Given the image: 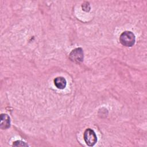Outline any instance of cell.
Returning a JSON list of instances; mask_svg holds the SVG:
<instances>
[{
	"mask_svg": "<svg viewBox=\"0 0 147 147\" xmlns=\"http://www.w3.org/2000/svg\"><path fill=\"white\" fill-rule=\"evenodd\" d=\"M54 84L59 89H64L67 85V81L64 77L59 76L54 79Z\"/></svg>",
	"mask_w": 147,
	"mask_h": 147,
	"instance_id": "5b68a950",
	"label": "cell"
},
{
	"mask_svg": "<svg viewBox=\"0 0 147 147\" xmlns=\"http://www.w3.org/2000/svg\"><path fill=\"white\" fill-rule=\"evenodd\" d=\"M12 146H28V145L26 142L22 141L17 140L13 142Z\"/></svg>",
	"mask_w": 147,
	"mask_h": 147,
	"instance_id": "8992f818",
	"label": "cell"
},
{
	"mask_svg": "<svg viewBox=\"0 0 147 147\" xmlns=\"http://www.w3.org/2000/svg\"><path fill=\"white\" fill-rule=\"evenodd\" d=\"M69 59L75 63H80L83 60V51L81 48H77L73 49L69 55Z\"/></svg>",
	"mask_w": 147,
	"mask_h": 147,
	"instance_id": "3957f363",
	"label": "cell"
},
{
	"mask_svg": "<svg viewBox=\"0 0 147 147\" xmlns=\"http://www.w3.org/2000/svg\"><path fill=\"white\" fill-rule=\"evenodd\" d=\"M83 138L86 144L89 146H94L97 142L96 135L95 131L90 128H88L84 131Z\"/></svg>",
	"mask_w": 147,
	"mask_h": 147,
	"instance_id": "7a4b0ae2",
	"label": "cell"
},
{
	"mask_svg": "<svg viewBox=\"0 0 147 147\" xmlns=\"http://www.w3.org/2000/svg\"><path fill=\"white\" fill-rule=\"evenodd\" d=\"M10 126V119L9 116L6 114H1L0 127L2 129H7Z\"/></svg>",
	"mask_w": 147,
	"mask_h": 147,
	"instance_id": "277c9868",
	"label": "cell"
},
{
	"mask_svg": "<svg viewBox=\"0 0 147 147\" xmlns=\"http://www.w3.org/2000/svg\"><path fill=\"white\" fill-rule=\"evenodd\" d=\"M120 42L125 47H132L136 41L134 33L130 31H125L121 33L119 37Z\"/></svg>",
	"mask_w": 147,
	"mask_h": 147,
	"instance_id": "6da1fadb",
	"label": "cell"
}]
</instances>
